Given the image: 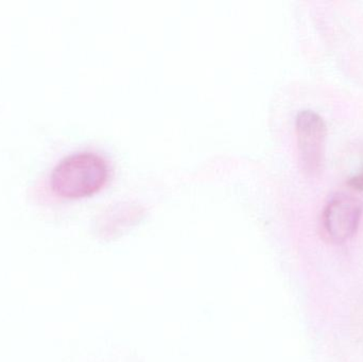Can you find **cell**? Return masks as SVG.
Here are the masks:
<instances>
[{
	"instance_id": "obj_2",
	"label": "cell",
	"mask_w": 363,
	"mask_h": 362,
	"mask_svg": "<svg viewBox=\"0 0 363 362\" xmlns=\"http://www.w3.org/2000/svg\"><path fill=\"white\" fill-rule=\"evenodd\" d=\"M296 129L303 169L307 174H317L324 159L328 135L325 121L313 111H301L296 116Z\"/></svg>"
},
{
	"instance_id": "obj_3",
	"label": "cell",
	"mask_w": 363,
	"mask_h": 362,
	"mask_svg": "<svg viewBox=\"0 0 363 362\" xmlns=\"http://www.w3.org/2000/svg\"><path fill=\"white\" fill-rule=\"evenodd\" d=\"M362 202L347 193L330 198L323 213L326 233L335 242H345L357 231L362 216Z\"/></svg>"
},
{
	"instance_id": "obj_4",
	"label": "cell",
	"mask_w": 363,
	"mask_h": 362,
	"mask_svg": "<svg viewBox=\"0 0 363 362\" xmlns=\"http://www.w3.org/2000/svg\"><path fill=\"white\" fill-rule=\"evenodd\" d=\"M347 184L355 189V191H363V166L360 168L359 171L351 176L347 181Z\"/></svg>"
},
{
	"instance_id": "obj_1",
	"label": "cell",
	"mask_w": 363,
	"mask_h": 362,
	"mask_svg": "<svg viewBox=\"0 0 363 362\" xmlns=\"http://www.w3.org/2000/svg\"><path fill=\"white\" fill-rule=\"evenodd\" d=\"M108 166L93 152H79L62 159L51 174L53 191L64 197H82L97 191L106 183Z\"/></svg>"
}]
</instances>
